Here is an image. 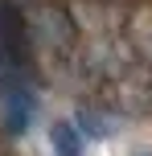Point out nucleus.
<instances>
[{
  "instance_id": "f257e3e1",
  "label": "nucleus",
  "mask_w": 152,
  "mask_h": 156,
  "mask_svg": "<svg viewBox=\"0 0 152 156\" xmlns=\"http://www.w3.org/2000/svg\"><path fill=\"white\" fill-rule=\"evenodd\" d=\"M0 99H4V111H8V132H25V123H29V111H33L29 86H12V90H4Z\"/></svg>"
},
{
  "instance_id": "f03ea898",
  "label": "nucleus",
  "mask_w": 152,
  "mask_h": 156,
  "mask_svg": "<svg viewBox=\"0 0 152 156\" xmlns=\"http://www.w3.org/2000/svg\"><path fill=\"white\" fill-rule=\"evenodd\" d=\"M54 148H58V156H78V152H82L78 127H74V123H58V127H54Z\"/></svg>"
}]
</instances>
